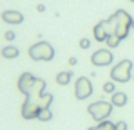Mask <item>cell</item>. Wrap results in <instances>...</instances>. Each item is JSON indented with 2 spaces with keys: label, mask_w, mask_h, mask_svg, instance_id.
Here are the masks:
<instances>
[{
  "label": "cell",
  "mask_w": 134,
  "mask_h": 130,
  "mask_svg": "<svg viewBox=\"0 0 134 130\" xmlns=\"http://www.w3.org/2000/svg\"><path fill=\"white\" fill-rule=\"evenodd\" d=\"M35 81H36V76H33L31 72H24V74H20V78L16 81V87H18V90L25 96L31 90V87L35 85Z\"/></svg>",
  "instance_id": "8"
},
{
  "label": "cell",
  "mask_w": 134,
  "mask_h": 130,
  "mask_svg": "<svg viewBox=\"0 0 134 130\" xmlns=\"http://www.w3.org/2000/svg\"><path fill=\"white\" fill-rule=\"evenodd\" d=\"M89 47H91L89 38H82V40H80V49H89Z\"/></svg>",
  "instance_id": "18"
},
{
  "label": "cell",
  "mask_w": 134,
  "mask_h": 130,
  "mask_svg": "<svg viewBox=\"0 0 134 130\" xmlns=\"http://www.w3.org/2000/svg\"><path fill=\"white\" fill-rule=\"evenodd\" d=\"M132 81H134V74H132Z\"/></svg>",
  "instance_id": "25"
},
{
  "label": "cell",
  "mask_w": 134,
  "mask_h": 130,
  "mask_svg": "<svg viewBox=\"0 0 134 130\" xmlns=\"http://www.w3.org/2000/svg\"><path fill=\"white\" fill-rule=\"evenodd\" d=\"M120 42H121V40H120L116 34H109V36H107V40H105V43H107V47H109V49L118 47V45H120Z\"/></svg>",
  "instance_id": "16"
},
{
  "label": "cell",
  "mask_w": 134,
  "mask_h": 130,
  "mask_svg": "<svg viewBox=\"0 0 134 130\" xmlns=\"http://www.w3.org/2000/svg\"><path fill=\"white\" fill-rule=\"evenodd\" d=\"M127 101H129V98H127V94H125V92H114V94H111L112 107H125V105H127Z\"/></svg>",
  "instance_id": "11"
},
{
  "label": "cell",
  "mask_w": 134,
  "mask_h": 130,
  "mask_svg": "<svg viewBox=\"0 0 134 130\" xmlns=\"http://www.w3.org/2000/svg\"><path fill=\"white\" fill-rule=\"evenodd\" d=\"M91 62H92L94 67H107V65H111L114 62V56H112L109 47L107 49H98L96 52H92Z\"/></svg>",
  "instance_id": "7"
},
{
  "label": "cell",
  "mask_w": 134,
  "mask_h": 130,
  "mask_svg": "<svg viewBox=\"0 0 134 130\" xmlns=\"http://www.w3.org/2000/svg\"><path fill=\"white\" fill-rule=\"evenodd\" d=\"M36 11H38V13H44V11H45V5H44V4H38V5H36Z\"/></svg>",
  "instance_id": "21"
},
{
  "label": "cell",
  "mask_w": 134,
  "mask_h": 130,
  "mask_svg": "<svg viewBox=\"0 0 134 130\" xmlns=\"http://www.w3.org/2000/svg\"><path fill=\"white\" fill-rule=\"evenodd\" d=\"M18 54H20V51L15 45H5L2 49V56L7 58V60H15V58H18Z\"/></svg>",
  "instance_id": "12"
},
{
  "label": "cell",
  "mask_w": 134,
  "mask_h": 130,
  "mask_svg": "<svg viewBox=\"0 0 134 130\" xmlns=\"http://www.w3.org/2000/svg\"><path fill=\"white\" fill-rule=\"evenodd\" d=\"M129 2H132V4H134V0H129Z\"/></svg>",
  "instance_id": "24"
},
{
  "label": "cell",
  "mask_w": 134,
  "mask_h": 130,
  "mask_svg": "<svg viewBox=\"0 0 134 130\" xmlns=\"http://www.w3.org/2000/svg\"><path fill=\"white\" fill-rule=\"evenodd\" d=\"M87 112H89V116L94 119V121H105V119H109V116L112 114V103L111 101H94V103H91L89 107H87Z\"/></svg>",
  "instance_id": "5"
},
{
  "label": "cell",
  "mask_w": 134,
  "mask_h": 130,
  "mask_svg": "<svg viewBox=\"0 0 134 130\" xmlns=\"http://www.w3.org/2000/svg\"><path fill=\"white\" fill-rule=\"evenodd\" d=\"M131 22H132V16L127 11L118 9L112 16H109L107 20H103V23H105V29H107L109 34H116L120 40H123V38L129 36Z\"/></svg>",
  "instance_id": "2"
},
{
  "label": "cell",
  "mask_w": 134,
  "mask_h": 130,
  "mask_svg": "<svg viewBox=\"0 0 134 130\" xmlns=\"http://www.w3.org/2000/svg\"><path fill=\"white\" fill-rule=\"evenodd\" d=\"M74 96L80 101L82 99H87L89 96H92V83H91L89 78L82 76V78L76 80V83H74Z\"/></svg>",
  "instance_id": "6"
},
{
  "label": "cell",
  "mask_w": 134,
  "mask_h": 130,
  "mask_svg": "<svg viewBox=\"0 0 134 130\" xmlns=\"http://www.w3.org/2000/svg\"><path fill=\"white\" fill-rule=\"evenodd\" d=\"M132 62L131 60H121L111 69V80L114 83H127L132 78Z\"/></svg>",
  "instance_id": "4"
},
{
  "label": "cell",
  "mask_w": 134,
  "mask_h": 130,
  "mask_svg": "<svg viewBox=\"0 0 134 130\" xmlns=\"http://www.w3.org/2000/svg\"><path fill=\"white\" fill-rule=\"evenodd\" d=\"M103 92H105V94H114V92H116V83H114V81L103 83Z\"/></svg>",
  "instance_id": "17"
},
{
  "label": "cell",
  "mask_w": 134,
  "mask_h": 130,
  "mask_svg": "<svg viewBox=\"0 0 134 130\" xmlns=\"http://www.w3.org/2000/svg\"><path fill=\"white\" fill-rule=\"evenodd\" d=\"M76 63H78V60H76L74 56H71V58H69V65H72V67H74Z\"/></svg>",
  "instance_id": "22"
},
{
  "label": "cell",
  "mask_w": 134,
  "mask_h": 130,
  "mask_svg": "<svg viewBox=\"0 0 134 130\" xmlns=\"http://www.w3.org/2000/svg\"><path fill=\"white\" fill-rule=\"evenodd\" d=\"M45 83L42 78H36L35 85L31 87V90L25 94V101L22 105V117L24 119H36L38 112L42 108H51L53 103V94L45 92Z\"/></svg>",
  "instance_id": "1"
},
{
  "label": "cell",
  "mask_w": 134,
  "mask_h": 130,
  "mask_svg": "<svg viewBox=\"0 0 134 130\" xmlns=\"http://www.w3.org/2000/svg\"><path fill=\"white\" fill-rule=\"evenodd\" d=\"M129 127H127V123L125 121H118L116 123V127H114V130H127Z\"/></svg>",
  "instance_id": "20"
},
{
  "label": "cell",
  "mask_w": 134,
  "mask_h": 130,
  "mask_svg": "<svg viewBox=\"0 0 134 130\" xmlns=\"http://www.w3.org/2000/svg\"><path fill=\"white\" fill-rule=\"evenodd\" d=\"M72 80V72L71 70H64V72H58L56 74V83L58 85H69Z\"/></svg>",
  "instance_id": "13"
},
{
  "label": "cell",
  "mask_w": 134,
  "mask_h": 130,
  "mask_svg": "<svg viewBox=\"0 0 134 130\" xmlns=\"http://www.w3.org/2000/svg\"><path fill=\"white\" fill-rule=\"evenodd\" d=\"M2 20L5 23H11V25H18L24 22V15L16 9H7V11L2 13Z\"/></svg>",
  "instance_id": "9"
},
{
  "label": "cell",
  "mask_w": 134,
  "mask_h": 130,
  "mask_svg": "<svg viewBox=\"0 0 134 130\" xmlns=\"http://www.w3.org/2000/svg\"><path fill=\"white\" fill-rule=\"evenodd\" d=\"M4 38H5V40H7V42H13V40H15V38H16V34H15V33H13V31H7V33H5V34H4Z\"/></svg>",
  "instance_id": "19"
},
{
  "label": "cell",
  "mask_w": 134,
  "mask_h": 130,
  "mask_svg": "<svg viewBox=\"0 0 134 130\" xmlns=\"http://www.w3.org/2000/svg\"><path fill=\"white\" fill-rule=\"evenodd\" d=\"M131 29H134V18H132V22H131Z\"/></svg>",
  "instance_id": "23"
},
{
  "label": "cell",
  "mask_w": 134,
  "mask_h": 130,
  "mask_svg": "<svg viewBox=\"0 0 134 130\" xmlns=\"http://www.w3.org/2000/svg\"><path fill=\"white\" fill-rule=\"evenodd\" d=\"M92 34H94V40H96V42H105V40H107L109 33H107V29H105V23H103V20L98 22V23L94 25Z\"/></svg>",
  "instance_id": "10"
},
{
  "label": "cell",
  "mask_w": 134,
  "mask_h": 130,
  "mask_svg": "<svg viewBox=\"0 0 134 130\" xmlns=\"http://www.w3.org/2000/svg\"><path fill=\"white\" fill-rule=\"evenodd\" d=\"M114 127H116V123H112V121H109V119H105V121H100L96 127H91L89 130H114Z\"/></svg>",
  "instance_id": "14"
},
{
  "label": "cell",
  "mask_w": 134,
  "mask_h": 130,
  "mask_svg": "<svg viewBox=\"0 0 134 130\" xmlns=\"http://www.w3.org/2000/svg\"><path fill=\"white\" fill-rule=\"evenodd\" d=\"M36 119H38V121H42V123H45V121H51V119H53V112H51V108H42V110L38 112Z\"/></svg>",
  "instance_id": "15"
},
{
  "label": "cell",
  "mask_w": 134,
  "mask_h": 130,
  "mask_svg": "<svg viewBox=\"0 0 134 130\" xmlns=\"http://www.w3.org/2000/svg\"><path fill=\"white\" fill-rule=\"evenodd\" d=\"M29 58L35 62H51L54 58V49L49 42H36L29 47Z\"/></svg>",
  "instance_id": "3"
}]
</instances>
